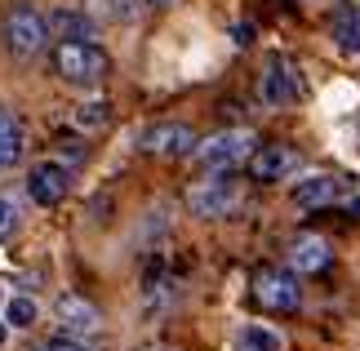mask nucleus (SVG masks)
Here are the masks:
<instances>
[{
  "instance_id": "12",
  "label": "nucleus",
  "mask_w": 360,
  "mask_h": 351,
  "mask_svg": "<svg viewBox=\"0 0 360 351\" xmlns=\"http://www.w3.org/2000/svg\"><path fill=\"white\" fill-rule=\"evenodd\" d=\"M329 241H321V236H298L294 245H289V267H294V276H307V272H321V267H329Z\"/></svg>"
},
{
  "instance_id": "10",
  "label": "nucleus",
  "mask_w": 360,
  "mask_h": 351,
  "mask_svg": "<svg viewBox=\"0 0 360 351\" xmlns=\"http://www.w3.org/2000/svg\"><path fill=\"white\" fill-rule=\"evenodd\" d=\"M294 165H298L294 147H285V143H271V147L254 151V160H249V174H254L258 182H276V178H285L289 170H294Z\"/></svg>"
},
{
  "instance_id": "22",
  "label": "nucleus",
  "mask_w": 360,
  "mask_h": 351,
  "mask_svg": "<svg viewBox=\"0 0 360 351\" xmlns=\"http://www.w3.org/2000/svg\"><path fill=\"white\" fill-rule=\"evenodd\" d=\"M40 351H85V347H76V343H45Z\"/></svg>"
},
{
  "instance_id": "21",
  "label": "nucleus",
  "mask_w": 360,
  "mask_h": 351,
  "mask_svg": "<svg viewBox=\"0 0 360 351\" xmlns=\"http://www.w3.org/2000/svg\"><path fill=\"white\" fill-rule=\"evenodd\" d=\"M231 36H236V45H249V40H254V27H249V23H236V27H231Z\"/></svg>"
},
{
  "instance_id": "20",
  "label": "nucleus",
  "mask_w": 360,
  "mask_h": 351,
  "mask_svg": "<svg viewBox=\"0 0 360 351\" xmlns=\"http://www.w3.org/2000/svg\"><path fill=\"white\" fill-rule=\"evenodd\" d=\"M13 227H18V205L0 196V241H5V236H9Z\"/></svg>"
},
{
  "instance_id": "9",
  "label": "nucleus",
  "mask_w": 360,
  "mask_h": 351,
  "mask_svg": "<svg viewBox=\"0 0 360 351\" xmlns=\"http://www.w3.org/2000/svg\"><path fill=\"white\" fill-rule=\"evenodd\" d=\"M45 27H49V36L53 40H98V27H94V18L85 9H72V5H58V9H49V18H45Z\"/></svg>"
},
{
  "instance_id": "16",
  "label": "nucleus",
  "mask_w": 360,
  "mask_h": 351,
  "mask_svg": "<svg viewBox=\"0 0 360 351\" xmlns=\"http://www.w3.org/2000/svg\"><path fill=\"white\" fill-rule=\"evenodd\" d=\"M240 351H285L281 333L267 329V325H245L240 329Z\"/></svg>"
},
{
  "instance_id": "19",
  "label": "nucleus",
  "mask_w": 360,
  "mask_h": 351,
  "mask_svg": "<svg viewBox=\"0 0 360 351\" xmlns=\"http://www.w3.org/2000/svg\"><path fill=\"white\" fill-rule=\"evenodd\" d=\"M5 320L13 329H27L36 320V302L32 298H9V307H5Z\"/></svg>"
},
{
  "instance_id": "13",
  "label": "nucleus",
  "mask_w": 360,
  "mask_h": 351,
  "mask_svg": "<svg viewBox=\"0 0 360 351\" xmlns=\"http://www.w3.org/2000/svg\"><path fill=\"white\" fill-rule=\"evenodd\" d=\"M329 36L342 53H360V5H342L329 23Z\"/></svg>"
},
{
  "instance_id": "14",
  "label": "nucleus",
  "mask_w": 360,
  "mask_h": 351,
  "mask_svg": "<svg viewBox=\"0 0 360 351\" xmlns=\"http://www.w3.org/2000/svg\"><path fill=\"white\" fill-rule=\"evenodd\" d=\"M53 312H58V320L67 329H94V325H98V312H94L80 293H63V298L53 302Z\"/></svg>"
},
{
  "instance_id": "17",
  "label": "nucleus",
  "mask_w": 360,
  "mask_h": 351,
  "mask_svg": "<svg viewBox=\"0 0 360 351\" xmlns=\"http://www.w3.org/2000/svg\"><path fill=\"white\" fill-rule=\"evenodd\" d=\"M85 5L98 13V18H112V23H134L138 18L134 0H85Z\"/></svg>"
},
{
  "instance_id": "4",
  "label": "nucleus",
  "mask_w": 360,
  "mask_h": 351,
  "mask_svg": "<svg viewBox=\"0 0 360 351\" xmlns=\"http://www.w3.org/2000/svg\"><path fill=\"white\" fill-rule=\"evenodd\" d=\"M254 298H258V307H267V312H298V302H302L298 276L294 272H258L254 276Z\"/></svg>"
},
{
  "instance_id": "8",
  "label": "nucleus",
  "mask_w": 360,
  "mask_h": 351,
  "mask_svg": "<svg viewBox=\"0 0 360 351\" xmlns=\"http://www.w3.org/2000/svg\"><path fill=\"white\" fill-rule=\"evenodd\" d=\"M191 214H200V218H223L227 209H236L240 200V182H231L227 178H210V182H200V187H191Z\"/></svg>"
},
{
  "instance_id": "24",
  "label": "nucleus",
  "mask_w": 360,
  "mask_h": 351,
  "mask_svg": "<svg viewBox=\"0 0 360 351\" xmlns=\"http://www.w3.org/2000/svg\"><path fill=\"white\" fill-rule=\"evenodd\" d=\"M147 5H174V0H147Z\"/></svg>"
},
{
  "instance_id": "1",
  "label": "nucleus",
  "mask_w": 360,
  "mask_h": 351,
  "mask_svg": "<svg viewBox=\"0 0 360 351\" xmlns=\"http://www.w3.org/2000/svg\"><path fill=\"white\" fill-rule=\"evenodd\" d=\"M53 67H58V76L67 85H98L107 76L103 49L89 45V40H58L53 45Z\"/></svg>"
},
{
  "instance_id": "6",
  "label": "nucleus",
  "mask_w": 360,
  "mask_h": 351,
  "mask_svg": "<svg viewBox=\"0 0 360 351\" xmlns=\"http://www.w3.org/2000/svg\"><path fill=\"white\" fill-rule=\"evenodd\" d=\"M258 94L267 107H289L294 98L302 94V76L294 63L285 58H267V67H262V80H258Z\"/></svg>"
},
{
  "instance_id": "11",
  "label": "nucleus",
  "mask_w": 360,
  "mask_h": 351,
  "mask_svg": "<svg viewBox=\"0 0 360 351\" xmlns=\"http://www.w3.org/2000/svg\"><path fill=\"white\" fill-rule=\"evenodd\" d=\"M342 178H329V174H316V178H307V182H298L294 187V205L298 209H321V205H334V200H342Z\"/></svg>"
},
{
  "instance_id": "25",
  "label": "nucleus",
  "mask_w": 360,
  "mask_h": 351,
  "mask_svg": "<svg viewBox=\"0 0 360 351\" xmlns=\"http://www.w3.org/2000/svg\"><path fill=\"white\" fill-rule=\"evenodd\" d=\"M0 343H5V320H0Z\"/></svg>"
},
{
  "instance_id": "7",
  "label": "nucleus",
  "mask_w": 360,
  "mask_h": 351,
  "mask_svg": "<svg viewBox=\"0 0 360 351\" xmlns=\"http://www.w3.org/2000/svg\"><path fill=\"white\" fill-rule=\"evenodd\" d=\"M72 191V170H67L63 160H40L32 165V174H27V196H32L36 205H58L63 196Z\"/></svg>"
},
{
  "instance_id": "2",
  "label": "nucleus",
  "mask_w": 360,
  "mask_h": 351,
  "mask_svg": "<svg viewBox=\"0 0 360 351\" xmlns=\"http://www.w3.org/2000/svg\"><path fill=\"white\" fill-rule=\"evenodd\" d=\"M0 36H5V49L13 58H32V53L45 49L49 27H45V18H40L36 9H13L5 18V27H0Z\"/></svg>"
},
{
  "instance_id": "5",
  "label": "nucleus",
  "mask_w": 360,
  "mask_h": 351,
  "mask_svg": "<svg viewBox=\"0 0 360 351\" xmlns=\"http://www.w3.org/2000/svg\"><path fill=\"white\" fill-rule=\"evenodd\" d=\"M138 147L151 151V156H191V147H196V134H191V125L160 120V125H147V129L138 134Z\"/></svg>"
},
{
  "instance_id": "3",
  "label": "nucleus",
  "mask_w": 360,
  "mask_h": 351,
  "mask_svg": "<svg viewBox=\"0 0 360 351\" xmlns=\"http://www.w3.org/2000/svg\"><path fill=\"white\" fill-rule=\"evenodd\" d=\"M249 147H254V134L249 129H223V134L196 143V160L205 165V170H231L236 160L249 156Z\"/></svg>"
},
{
  "instance_id": "23",
  "label": "nucleus",
  "mask_w": 360,
  "mask_h": 351,
  "mask_svg": "<svg viewBox=\"0 0 360 351\" xmlns=\"http://www.w3.org/2000/svg\"><path fill=\"white\" fill-rule=\"evenodd\" d=\"M347 209H352V214L360 218V196H356V200H347Z\"/></svg>"
},
{
  "instance_id": "18",
  "label": "nucleus",
  "mask_w": 360,
  "mask_h": 351,
  "mask_svg": "<svg viewBox=\"0 0 360 351\" xmlns=\"http://www.w3.org/2000/svg\"><path fill=\"white\" fill-rule=\"evenodd\" d=\"M72 120H76L80 134H94V129H103L112 116H107V103H80V107L72 111Z\"/></svg>"
},
{
  "instance_id": "15",
  "label": "nucleus",
  "mask_w": 360,
  "mask_h": 351,
  "mask_svg": "<svg viewBox=\"0 0 360 351\" xmlns=\"http://www.w3.org/2000/svg\"><path fill=\"white\" fill-rule=\"evenodd\" d=\"M22 156V125L13 111H0V170H9Z\"/></svg>"
}]
</instances>
